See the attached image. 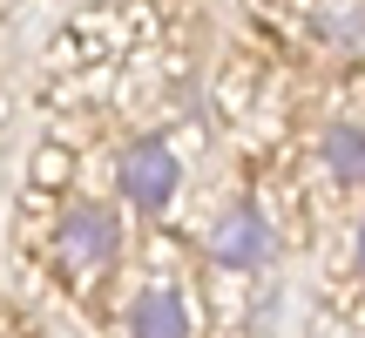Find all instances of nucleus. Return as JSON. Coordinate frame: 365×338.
I'll return each mask as SVG.
<instances>
[{"mask_svg": "<svg viewBox=\"0 0 365 338\" xmlns=\"http://www.w3.org/2000/svg\"><path fill=\"white\" fill-rule=\"evenodd\" d=\"M48 264L75 291H102L122 264V210L108 196H68L48 230Z\"/></svg>", "mask_w": 365, "mask_h": 338, "instance_id": "f257e3e1", "label": "nucleus"}, {"mask_svg": "<svg viewBox=\"0 0 365 338\" xmlns=\"http://www.w3.org/2000/svg\"><path fill=\"white\" fill-rule=\"evenodd\" d=\"M115 196L135 210V217H163V210L182 196V156L163 135H135V143L115 149Z\"/></svg>", "mask_w": 365, "mask_h": 338, "instance_id": "f03ea898", "label": "nucleus"}, {"mask_svg": "<svg viewBox=\"0 0 365 338\" xmlns=\"http://www.w3.org/2000/svg\"><path fill=\"white\" fill-rule=\"evenodd\" d=\"M210 257L223 271H257L271 257V223H264L257 203H230L217 223H210Z\"/></svg>", "mask_w": 365, "mask_h": 338, "instance_id": "7ed1b4c3", "label": "nucleus"}, {"mask_svg": "<svg viewBox=\"0 0 365 338\" xmlns=\"http://www.w3.org/2000/svg\"><path fill=\"white\" fill-rule=\"evenodd\" d=\"M196 318H190V298L170 285H143L129 298V338H190Z\"/></svg>", "mask_w": 365, "mask_h": 338, "instance_id": "20e7f679", "label": "nucleus"}, {"mask_svg": "<svg viewBox=\"0 0 365 338\" xmlns=\"http://www.w3.org/2000/svg\"><path fill=\"white\" fill-rule=\"evenodd\" d=\"M318 156H325L331 183H345V190H365V122H331L325 143H318Z\"/></svg>", "mask_w": 365, "mask_h": 338, "instance_id": "39448f33", "label": "nucleus"}, {"mask_svg": "<svg viewBox=\"0 0 365 338\" xmlns=\"http://www.w3.org/2000/svg\"><path fill=\"white\" fill-rule=\"evenodd\" d=\"M318 27H325L339 48L365 41V0H325V7H318Z\"/></svg>", "mask_w": 365, "mask_h": 338, "instance_id": "423d86ee", "label": "nucleus"}, {"mask_svg": "<svg viewBox=\"0 0 365 338\" xmlns=\"http://www.w3.org/2000/svg\"><path fill=\"white\" fill-rule=\"evenodd\" d=\"M359 264H365V223H359Z\"/></svg>", "mask_w": 365, "mask_h": 338, "instance_id": "0eeeda50", "label": "nucleus"}]
</instances>
